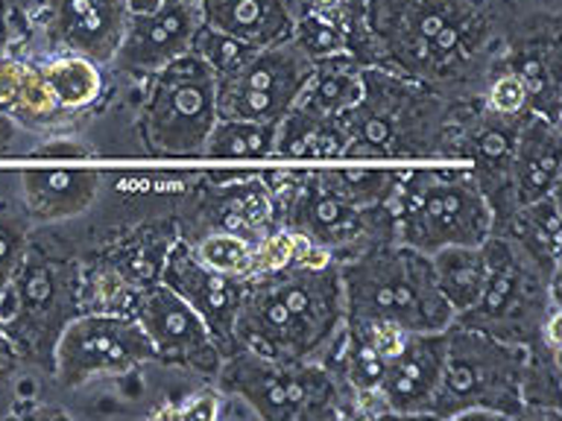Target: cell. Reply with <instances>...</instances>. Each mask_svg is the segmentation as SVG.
<instances>
[{
  "mask_svg": "<svg viewBox=\"0 0 562 421\" xmlns=\"http://www.w3.org/2000/svg\"><path fill=\"white\" fill-rule=\"evenodd\" d=\"M516 15V0H367L375 68L448 100L481 96Z\"/></svg>",
  "mask_w": 562,
  "mask_h": 421,
  "instance_id": "cell-1",
  "label": "cell"
},
{
  "mask_svg": "<svg viewBox=\"0 0 562 421\" xmlns=\"http://www.w3.org/2000/svg\"><path fill=\"white\" fill-rule=\"evenodd\" d=\"M346 319L340 270L316 258L246 278L235 319V349L263 357L319 360Z\"/></svg>",
  "mask_w": 562,
  "mask_h": 421,
  "instance_id": "cell-2",
  "label": "cell"
},
{
  "mask_svg": "<svg viewBox=\"0 0 562 421\" xmlns=\"http://www.w3.org/2000/svg\"><path fill=\"white\" fill-rule=\"evenodd\" d=\"M457 105L434 88L384 68H363V96L340 117L346 161H454Z\"/></svg>",
  "mask_w": 562,
  "mask_h": 421,
  "instance_id": "cell-3",
  "label": "cell"
},
{
  "mask_svg": "<svg viewBox=\"0 0 562 421\" xmlns=\"http://www.w3.org/2000/svg\"><path fill=\"white\" fill-rule=\"evenodd\" d=\"M77 314H82V258L61 237L33 235L0 289V319L12 354L50 372L53 345Z\"/></svg>",
  "mask_w": 562,
  "mask_h": 421,
  "instance_id": "cell-4",
  "label": "cell"
},
{
  "mask_svg": "<svg viewBox=\"0 0 562 421\" xmlns=\"http://www.w3.org/2000/svg\"><path fill=\"white\" fill-rule=\"evenodd\" d=\"M346 316L381 319L402 331H446L454 322L437 289L430 254H422L398 240H381L337 261Z\"/></svg>",
  "mask_w": 562,
  "mask_h": 421,
  "instance_id": "cell-5",
  "label": "cell"
},
{
  "mask_svg": "<svg viewBox=\"0 0 562 421\" xmlns=\"http://www.w3.org/2000/svg\"><path fill=\"white\" fill-rule=\"evenodd\" d=\"M211 384L249 407L252 419L328 421L355 419L358 401L314 360L263 357L228 351Z\"/></svg>",
  "mask_w": 562,
  "mask_h": 421,
  "instance_id": "cell-6",
  "label": "cell"
},
{
  "mask_svg": "<svg viewBox=\"0 0 562 421\" xmlns=\"http://www.w3.org/2000/svg\"><path fill=\"white\" fill-rule=\"evenodd\" d=\"M525 345L451 322L428 419H525Z\"/></svg>",
  "mask_w": 562,
  "mask_h": 421,
  "instance_id": "cell-7",
  "label": "cell"
},
{
  "mask_svg": "<svg viewBox=\"0 0 562 421\" xmlns=\"http://www.w3.org/2000/svg\"><path fill=\"white\" fill-rule=\"evenodd\" d=\"M390 208L395 240L422 254L477 246L495 228L490 202L465 167L398 170Z\"/></svg>",
  "mask_w": 562,
  "mask_h": 421,
  "instance_id": "cell-8",
  "label": "cell"
},
{
  "mask_svg": "<svg viewBox=\"0 0 562 421\" xmlns=\"http://www.w3.org/2000/svg\"><path fill=\"white\" fill-rule=\"evenodd\" d=\"M483 249L490 261L483 293L454 322L533 349L542 340L544 322L560 310V275L544 272L516 240L498 231L483 240Z\"/></svg>",
  "mask_w": 562,
  "mask_h": 421,
  "instance_id": "cell-9",
  "label": "cell"
},
{
  "mask_svg": "<svg viewBox=\"0 0 562 421\" xmlns=\"http://www.w3.org/2000/svg\"><path fill=\"white\" fill-rule=\"evenodd\" d=\"M267 182L276 196L279 226L296 231L307 243L319 246L334 261L393 237V208L355 205L328 182L325 170L314 173H270Z\"/></svg>",
  "mask_w": 562,
  "mask_h": 421,
  "instance_id": "cell-10",
  "label": "cell"
},
{
  "mask_svg": "<svg viewBox=\"0 0 562 421\" xmlns=\"http://www.w3.org/2000/svg\"><path fill=\"white\" fill-rule=\"evenodd\" d=\"M217 123V73L184 53L144 79L138 129L144 152L161 158L202 156Z\"/></svg>",
  "mask_w": 562,
  "mask_h": 421,
  "instance_id": "cell-11",
  "label": "cell"
},
{
  "mask_svg": "<svg viewBox=\"0 0 562 421\" xmlns=\"http://www.w3.org/2000/svg\"><path fill=\"white\" fill-rule=\"evenodd\" d=\"M147 363H156V354L135 316L82 310L61 328L53 345L50 375L61 389H82L94 380L130 375Z\"/></svg>",
  "mask_w": 562,
  "mask_h": 421,
  "instance_id": "cell-12",
  "label": "cell"
},
{
  "mask_svg": "<svg viewBox=\"0 0 562 421\" xmlns=\"http://www.w3.org/2000/svg\"><path fill=\"white\" fill-rule=\"evenodd\" d=\"M314 73L293 38L258 50L217 77V117L223 121H267L279 123L296 105Z\"/></svg>",
  "mask_w": 562,
  "mask_h": 421,
  "instance_id": "cell-13",
  "label": "cell"
},
{
  "mask_svg": "<svg viewBox=\"0 0 562 421\" xmlns=\"http://www.w3.org/2000/svg\"><path fill=\"white\" fill-rule=\"evenodd\" d=\"M132 316L149 337L156 363L214 380L226 351L202 322V316L167 284L156 281L140 289Z\"/></svg>",
  "mask_w": 562,
  "mask_h": 421,
  "instance_id": "cell-14",
  "label": "cell"
},
{
  "mask_svg": "<svg viewBox=\"0 0 562 421\" xmlns=\"http://www.w3.org/2000/svg\"><path fill=\"white\" fill-rule=\"evenodd\" d=\"M272 228H279V214L267 175H202L179 214V237L184 240L205 231H232L258 243Z\"/></svg>",
  "mask_w": 562,
  "mask_h": 421,
  "instance_id": "cell-15",
  "label": "cell"
},
{
  "mask_svg": "<svg viewBox=\"0 0 562 421\" xmlns=\"http://www.w3.org/2000/svg\"><path fill=\"white\" fill-rule=\"evenodd\" d=\"M495 68L516 73L527 88L530 112L560 123V15L533 9L513 18Z\"/></svg>",
  "mask_w": 562,
  "mask_h": 421,
  "instance_id": "cell-16",
  "label": "cell"
},
{
  "mask_svg": "<svg viewBox=\"0 0 562 421\" xmlns=\"http://www.w3.org/2000/svg\"><path fill=\"white\" fill-rule=\"evenodd\" d=\"M202 24V0H165L153 12L130 15L123 42L109 68L132 79L153 77L167 61L191 53Z\"/></svg>",
  "mask_w": 562,
  "mask_h": 421,
  "instance_id": "cell-17",
  "label": "cell"
},
{
  "mask_svg": "<svg viewBox=\"0 0 562 421\" xmlns=\"http://www.w3.org/2000/svg\"><path fill=\"white\" fill-rule=\"evenodd\" d=\"M161 284H167L176 296L184 298L202 316V322L209 325V331L217 337L226 354L235 351L232 331H235L246 278H237V275H226V272L205 266L191 252V246L179 237L170 254H167L165 270H161Z\"/></svg>",
  "mask_w": 562,
  "mask_h": 421,
  "instance_id": "cell-18",
  "label": "cell"
},
{
  "mask_svg": "<svg viewBox=\"0 0 562 421\" xmlns=\"http://www.w3.org/2000/svg\"><path fill=\"white\" fill-rule=\"evenodd\" d=\"M44 15L56 53L86 56L100 68L112 65L130 24L126 0H44Z\"/></svg>",
  "mask_w": 562,
  "mask_h": 421,
  "instance_id": "cell-19",
  "label": "cell"
},
{
  "mask_svg": "<svg viewBox=\"0 0 562 421\" xmlns=\"http://www.w3.org/2000/svg\"><path fill=\"white\" fill-rule=\"evenodd\" d=\"M446 351L448 328L404 337L402 349L390 357L384 380L378 386V403L384 416H428L442 380Z\"/></svg>",
  "mask_w": 562,
  "mask_h": 421,
  "instance_id": "cell-20",
  "label": "cell"
},
{
  "mask_svg": "<svg viewBox=\"0 0 562 421\" xmlns=\"http://www.w3.org/2000/svg\"><path fill=\"white\" fill-rule=\"evenodd\" d=\"M103 184V173L82 167L21 173V205L33 226H61L86 217Z\"/></svg>",
  "mask_w": 562,
  "mask_h": 421,
  "instance_id": "cell-21",
  "label": "cell"
},
{
  "mask_svg": "<svg viewBox=\"0 0 562 421\" xmlns=\"http://www.w3.org/2000/svg\"><path fill=\"white\" fill-rule=\"evenodd\" d=\"M509 184L516 208L560 191V123L527 114L509 161Z\"/></svg>",
  "mask_w": 562,
  "mask_h": 421,
  "instance_id": "cell-22",
  "label": "cell"
},
{
  "mask_svg": "<svg viewBox=\"0 0 562 421\" xmlns=\"http://www.w3.org/2000/svg\"><path fill=\"white\" fill-rule=\"evenodd\" d=\"M296 12V0H202L205 24L252 47L288 42Z\"/></svg>",
  "mask_w": 562,
  "mask_h": 421,
  "instance_id": "cell-23",
  "label": "cell"
},
{
  "mask_svg": "<svg viewBox=\"0 0 562 421\" xmlns=\"http://www.w3.org/2000/svg\"><path fill=\"white\" fill-rule=\"evenodd\" d=\"M360 96H363V65L351 56H331L314 61V73L296 100V109L323 121H340L342 114L358 105Z\"/></svg>",
  "mask_w": 562,
  "mask_h": 421,
  "instance_id": "cell-24",
  "label": "cell"
},
{
  "mask_svg": "<svg viewBox=\"0 0 562 421\" xmlns=\"http://www.w3.org/2000/svg\"><path fill=\"white\" fill-rule=\"evenodd\" d=\"M498 235L516 240L518 249L542 266L551 275H560V249H562V219H560V191L548 193L544 200L513 210V217L501 228Z\"/></svg>",
  "mask_w": 562,
  "mask_h": 421,
  "instance_id": "cell-25",
  "label": "cell"
},
{
  "mask_svg": "<svg viewBox=\"0 0 562 421\" xmlns=\"http://www.w3.org/2000/svg\"><path fill=\"white\" fill-rule=\"evenodd\" d=\"M346 135L340 121H323L302 109H290L276 126V144L272 156L288 158V161H328L342 158Z\"/></svg>",
  "mask_w": 562,
  "mask_h": 421,
  "instance_id": "cell-26",
  "label": "cell"
},
{
  "mask_svg": "<svg viewBox=\"0 0 562 421\" xmlns=\"http://www.w3.org/2000/svg\"><path fill=\"white\" fill-rule=\"evenodd\" d=\"M430 270H434L437 289L442 293L448 307L454 310V316H460L481 298L490 261H486L483 243L446 246V249L430 254Z\"/></svg>",
  "mask_w": 562,
  "mask_h": 421,
  "instance_id": "cell-27",
  "label": "cell"
},
{
  "mask_svg": "<svg viewBox=\"0 0 562 421\" xmlns=\"http://www.w3.org/2000/svg\"><path fill=\"white\" fill-rule=\"evenodd\" d=\"M61 112L44 82L42 68H33L12 56H0V114L15 123L50 121Z\"/></svg>",
  "mask_w": 562,
  "mask_h": 421,
  "instance_id": "cell-28",
  "label": "cell"
},
{
  "mask_svg": "<svg viewBox=\"0 0 562 421\" xmlns=\"http://www.w3.org/2000/svg\"><path fill=\"white\" fill-rule=\"evenodd\" d=\"M42 77L50 88L53 100L61 112H77L86 109L103 94V73L100 65H94L86 56L74 53H56L42 68Z\"/></svg>",
  "mask_w": 562,
  "mask_h": 421,
  "instance_id": "cell-29",
  "label": "cell"
},
{
  "mask_svg": "<svg viewBox=\"0 0 562 421\" xmlns=\"http://www.w3.org/2000/svg\"><path fill=\"white\" fill-rule=\"evenodd\" d=\"M276 126H279V123L223 121V117H217L209 140H205L202 156L237 158V161H258V158H270L272 144H276Z\"/></svg>",
  "mask_w": 562,
  "mask_h": 421,
  "instance_id": "cell-30",
  "label": "cell"
},
{
  "mask_svg": "<svg viewBox=\"0 0 562 421\" xmlns=\"http://www.w3.org/2000/svg\"><path fill=\"white\" fill-rule=\"evenodd\" d=\"M184 243L191 246V252L211 270L237 275V278H249L255 272V246L258 243L249 237L232 235V231H205Z\"/></svg>",
  "mask_w": 562,
  "mask_h": 421,
  "instance_id": "cell-31",
  "label": "cell"
},
{
  "mask_svg": "<svg viewBox=\"0 0 562 421\" xmlns=\"http://www.w3.org/2000/svg\"><path fill=\"white\" fill-rule=\"evenodd\" d=\"M255 50H258V47L240 42V38L223 33V30H214V26L209 24L200 26V33H196L191 47V53H196L217 77H223L228 70H235L237 65L244 59H249Z\"/></svg>",
  "mask_w": 562,
  "mask_h": 421,
  "instance_id": "cell-32",
  "label": "cell"
},
{
  "mask_svg": "<svg viewBox=\"0 0 562 421\" xmlns=\"http://www.w3.org/2000/svg\"><path fill=\"white\" fill-rule=\"evenodd\" d=\"M33 219L21 208H3L0 205V289L7 287L15 272L21 254H24L30 237H33Z\"/></svg>",
  "mask_w": 562,
  "mask_h": 421,
  "instance_id": "cell-33",
  "label": "cell"
},
{
  "mask_svg": "<svg viewBox=\"0 0 562 421\" xmlns=\"http://www.w3.org/2000/svg\"><path fill=\"white\" fill-rule=\"evenodd\" d=\"M481 103L495 114H507V117H525L530 114V100H527L525 82L504 68L492 70L486 86L481 91Z\"/></svg>",
  "mask_w": 562,
  "mask_h": 421,
  "instance_id": "cell-34",
  "label": "cell"
},
{
  "mask_svg": "<svg viewBox=\"0 0 562 421\" xmlns=\"http://www.w3.org/2000/svg\"><path fill=\"white\" fill-rule=\"evenodd\" d=\"M165 3V0H126V9L130 15H144V12H153Z\"/></svg>",
  "mask_w": 562,
  "mask_h": 421,
  "instance_id": "cell-35",
  "label": "cell"
},
{
  "mask_svg": "<svg viewBox=\"0 0 562 421\" xmlns=\"http://www.w3.org/2000/svg\"><path fill=\"white\" fill-rule=\"evenodd\" d=\"M12 138H15V121L7 117V114H0V149H7Z\"/></svg>",
  "mask_w": 562,
  "mask_h": 421,
  "instance_id": "cell-36",
  "label": "cell"
},
{
  "mask_svg": "<svg viewBox=\"0 0 562 421\" xmlns=\"http://www.w3.org/2000/svg\"><path fill=\"white\" fill-rule=\"evenodd\" d=\"M15 363H18L15 354H9V351H0V384H3L9 375H12Z\"/></svg>",
  "mask_w": 562,
  "mask_h": 421,
  "instance_id": "cell-37",
  "label": "cell"
},
{
  "mask_svg": "<svg viewBox=\"0 0 562 421\" xmlns=\"http://www.w3.org/2000/svg\"><path fill=\"white\" fill-rule=\"evenodd\" d=\"M0 351H9L12 354V345L7 340V328H3V319H0Z\"/></svg>",
  "mask_w": 562,
  "mask_h": 421,
  "instance_id": "cell-38",
  "label": "cell"
},
{
  "mask_svg": "<svg viewBox=\"0 0 562 421\" xmlns=\"http://www.w3.org/2000/svg\"><path fill=\"white\" fill-rule=\"evenodd\" d=\"M314 3H325V0H296V7H314Z\"/></svg>",
  "mask_w": 562,
  "mask_h": 421,
  "instance_id": "cell-39",
  "label": "cell"
}]
</instances>
